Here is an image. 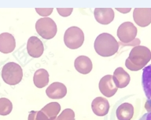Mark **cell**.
<instances>
[{"label": "cell", "mask_w": 151, "mask_h": 120, "mask_svg": "<svg viewBox=\"0 0 151 120\" xmlns=\"http://www.w3.org/2000/svg\"><path fill=\"white\" fill-rule=\"evenodd\" d=\"M134 95L124 96L116 102L111 114L112 120H133L139 113L140 101Z\"/></svg>", "instance_id": "1"}, {"label": "cell", "mask_w": 151, "mask_h": 120, "mask_svg": "<svg viewBox=\"0 0 151 120\" xmlns=\"http://www.w3.org/2000/svg\"><path fill=\"white\" fill-rule=\"evenodd\" d=\"M94 47L99 55L108 57L116 54L119 49V43L113 35L109 33H101L94 41Z\"/></svg>", "instance_id": "2"}, {"label": "cell", "mask_w": 151, "mask_h": 120, "mask_svg": "<svg viewBox=\"0 0 151 120\" xmlns=\"http://www.w3.org/2000/svg\"><path fill=\"white\" fill-rule=\"evenodd\" d=\"M151 59L150 50L146 46L134 47L126 60L125 64L129 70L138 71L144 68Z\"/></svg>", "instance_id": "3"}, {"label": "cell", "mask_w": 151, "mask_h": 120, "mask_svg": "<svg viewBox=\"0 0 151 120\" xmlns=\"http://www.w3.org/2000/svg\"><path fill=\"white\" fill-rule=\"evenodd\" d=\"M23 77L22 68L18 64L9 62L5 64L2 70V78L9 85L18 84Z\"/></svg>", "instance_id": "4"}, {"label": "cell", "mask_w": 151, "mask_h": 120, "mask_svg": "<svg viewBox=\"0 0 151 120\" xmlns=\"http://www.w3.org/2000/svg\"><path fill=\"white\" fill-rule=\"evenodd\" d=\"M84 42V35L82 29L73 26L68 28L64 35V42L68 48L76 49L82 46Z\"/></svg>", "instance_id": "5"}, {"label": "cell", "mask_w": 151, "mask_h": 120, "mask_svg": "<svg viewBox=\"0 0 151 120\" xmlns=\"http://www.w3.org/2000/svg\"><path fill=\"white\" fill-rule=\"evenodd\" d=\"M35 29L39 35L45 39H50L55 36L58 28L55 22L50 17H43L38 20Z\"/></svg>", "instance_id": "6"}, {"label": "cell", "mask_w": 151, "mask_h": 120, "mask_svg": "<svg viewBox=\"0 0 151 120\" xmlns=\"http://www.w3.org/2000/svg\"><path fill=\"white\" fill-rule=\"evenodd\" d=\"M137 35V28L132 22H124L119 27L117 36L123 42H130L134 39Z\"/></svg>", "instance_id": "7"}, {"label": "cell", "mask_w": 151, "mask_h": 120, "mask_svg": "<svg viewBox=\"0 0 151 120\" xmlns=\"http://www.w3.org/2000/svg\"><path fill=\"white\" fill-rule=\"evenodd\" d=\"M142 86L147 98L146 108L150 107V109L149 110L151 111V64L143 68L142 75Z\"/></svg>", "instance_id": "8"}, {"label": "cell", "mask_w": 151, "mask_h": 120, "mask_svg": "<svg viewBox=\"0 0 151 120\" xmlns=\"http://www.w3.org/2000/svg\"><path fill=\"white\" fill-rule=\"evenodd\" d=\"M134 22L140 27H146L151 23L150 8H135L133 13Z\"/></svg>", "instance_id": "9"}, {"label": "cell", "mask_w": 151, "mask_h": 120, "mask_svg": "<svg viewBox=\"0 0 151 120\" xmlns=\"http://www.w3.org/2000/svg\"><path fill=\"white\" fill-rule=\"evenodd\" d=\"M27 50L32 57L38 58L42 56L44 50L43 44L40 39L35 36H32L28 39L27 43Z\"/></svg>", "instance_id": "10"}, {"label": "cell", "mask_w": 151, "mask_h": 120, "mask_svg": "<svg viewBox=\"0 0 151 120\" xmlns=\"http://www.w3.org/2000/svg\"><path fill=\"white\" fill-rule=\"evenodd\" d=\"M99 89L105 96H112L114 95L118 88L113 82V75H108L104 76L99 82Z\"/></svg>", "instance_id": "11"}, {"label": "cell", "mask_w": 151, "mask_h": 120, "mask_svg": "<svg viewBox=\"0 0 151 120\" xmlns=\"http://www.w3.org/2000/svg\"><path fill=\"white\" fill-rule=\"evenodd\" d=\"M94 15L95 20L101 24H109L114 19V12L110 8H96Z\"/></svg>", "instance_id": "12"}, {"label": "cell", "mask_w": 151, "mask_h": 120, "mask_svg": "<svg viewBox=\"0 0 151 120\" xmlns=\"http://www.w3.org/2000/svg\"><path fill=\"white\" fill-rule=\"evenodd\" d=\"M15 46V39L11 34L5 32L0 35V52L9 54L14 51Z\"/></svg>", "instance_id": "13"}, {"label": "cell", "mask_w": 151, "mask_h": 120, "mask_svg": "<svg viewBox=\"0 0 151 120\" xmlns=\"http://www.w3.org/2000/svg\"><path fill=\"white\" fill-rule=\"evenodd\" d=\"M76 70L83 75H87L92 70V62L89 57L86 56H80L75 60L74 62Z\"/></svg>", "instance_id": "14"}, {"label": "cell", "mask_w": 151, "mask_h": 120, "mask_svg": "<svg viewBox=\"0 0 151 120\" xmlns=\"http://www.w3.org/2000/svg\"><path fill=\"white\" fill-rule=\"evenodd\" d=\"M113 82L117 88L126 87L130 82V75L122 68H116L113 75Z\"/></svg>", "instance_id": "15"}, {"label": "cell", "mask_w": 151, "mask_h": 120, "mask_svg": "<svg viewBox=\"0 0 151 120\" xmlns=\"http://www.w3.org/2000/svg\"><path fill=\"white\" fill-rule=\"evenodd\" d=\"M48 77L49 75L44 69H40L35 71L34 75V83L35 86L38 88H42L48 83Z\"/></svg>", "instance_id": "16"}, {"label": "cell", "mask_w": 151, "mask_h": 120, "mask_svg": "<svg viewBox=\"0 0 151 120\" xmlns=\"http://www.w3.org/2000/svg\"><path fill=\"white\" fill-rule=\"evenodd\" d=\"M12 110L11 102L6 98L0 99V115H5L10 113Z\"/></svg>", "instance_id": "17"}, {"label": "cell", "mask_w": 151, "mask_h": 120, "mask_svg": "<svg viewBox=\"0 0 151 120\" xmlns=\"http://www.w3.org/2000/svg\"><path fill=\"white\" fill-rule=\"evenodd\" d=\"M57 10L58 12V14L61 16H64V17L70 15L72 14V12H73V9L72 8H70V9H60V8H57Z\"/></svg>", "instance_id": "18"}, {"label": "cell", "mask_w": 151, "mask_h": 120, "mask_svg": "<svg viewBox=\"0 0 151 120\" xmlns=\"http://www.w3.org/2000/svg\"><path fill=\"white\" fill-rule=\"evenodd\" d=\"M139 120H151V111L142 115V117L139 118Z\"/></svg>", "instance_id": "19"}, {"label": "cell", "mask_w": 151, "mask_h": 120, "mask_svg": "<svg viewBox=\"0 0 151 120\" xmlns=\"http://www.w3.org/2000/svg\"><path fill=\"white\" fill-rule=\"evenodd\" d=\"M116 10H118L119 12H121V13H129L131 11V8H127V9H121V8H116Z\"/></svg>", "instance_id": "20"}]
</instances>
